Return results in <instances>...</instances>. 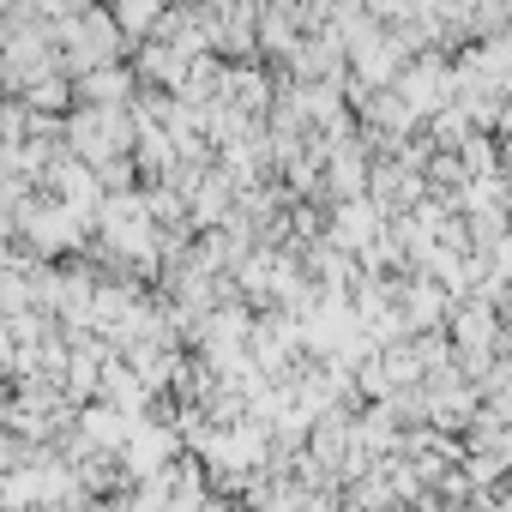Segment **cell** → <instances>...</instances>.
<instances>
[{"label":"cell","mask_w":512,"mask_h":512,"mask_svg":"<svg viewBox=\"0 0 512 512\" xmlns=\"http://www.w3.org/2000/svg\"><path fill=\"white\" fill-rule=\"evenodd\" d=\"M398 91H404V103H410L422 121H434V115L458 97V73H452L440 55H416V61L398 73Z\"/></svg>","instance_id":"obj_1"},{"label":"cell","mask_w":512,"mask_h":512,"mask_svg":"<svg viewBox=\"0 0 512 512\" xmlns=\"http://www.w3.org/2000/svg\"><path fill=\"white\" fill-rule=\"evenodd\" d=\"M386 205L374 199V193H356V199H338V217H332V229H326V241H338V247H350V253H368L380 235H386Z\"/></svg>","instance_id":"obj_2"},{"label":"cell","mask_w":512,"mask_h":512,"mask_svg":"<svg viewBox=\"0 0 512 512\" xmlns=\"http://www.w3.org/2000/svg\"><path fill=\"white\" fill-rule=\"evenodd\" d=\"M175 452H181V428H169V422H133V434H127V470L133 476L169 470Z\"/></svg>","instance_id":"obj_3"},{"label":"cell","mask_w":512,"mask_h":512,"mask_svg":"<svg viewBox=\"0 0 512 512\" xmlns=\"http://www.w3.org/2000/svg\"><path fill=\"white\" fill-rule=\"evenodd\" d=\"M79 97L85 103H127L133 97V73H121L115 61H103V67H91V73H79Z\"/></svg>","instance_id":"obj_4"},{"label":"cell","mask_w":512,"mask_h":512,"mask_svg":"<svg viewBox=\"0 0 512 512\" xmlns=\"http://www.w3.org/2000/svg\"><path fill=\"white\" fill-rule=\"evenodd\" d=\"M223 97H229V103H241L247 115H260V109L272 103V85H266V73H253V67H229Z\"/></svg>","instance_id":"obj_5"},{"label":"cell","mask_w":512,"mask_h":512,"mask_svg":"<svg viewBox=\"0 0 512 512\" xmlns=\"http://www.w3.org/2000/svg\"><path fill=\"white\" fill-rule=\"evenodd\" d=\"M115 19L127 37H157L163 25V0H115Z\"/></svg>","instance_id":"obj_6"},{"label":"cell","mask_w":512,"mask_h":512,"mask_svg":"<svg viewBox=\"0 0 512 512\" xmlns=\"http://www.w3.org/2000/svg\"><path fill=\"white\" fill-rule=\"evenodd\" d=\"M458 157H464L470 181H482V175H506V169H500V151H494V139H482V133H470V139L458 145Z\"/></svg>","instance_id":"obj_7"},{"label":"cell","mask_w":512,"mask_h":512,"mask_svg":"<svg viewBox=\"0 0 512 512\" xmlns=\"http://www.w3.org/2000/svg\"><path fill=\"white\" fill-rule=\"evenodd\" d=\"M25 103H31V109H43V115H49V109H61V103H67V79H61L55 67H43V73L25 85Z\"/></svg>","instance_id":"obj_8"}]
</instances>
